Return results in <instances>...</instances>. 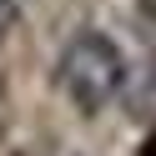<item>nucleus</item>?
I'll use <instances>...</instances> for the list:
<instances>
[{
  "label": "nucleus",
  "mask_w": 156,
  "mask_h": 156,
  "mask_svg": "<svg viewBox=\"0 0 156 156\" xmlns=\"http://www.w3.org/2000/svg\"><path fill=\"white\" fill-rule=\"evenodd\" d=\"M55 76H61V91L71 96L81 111H101L126 86V55H121V45H116L111 35L81 30V35H71V45L61 51Z\"/></svg>",
  "instance_id": "obj_1"
},
{
  "label": "nucleus",
  "mask_w": 156,
  "mask_h": 156,
  "mask_svg": "<svg viewBox=\"0 0 156 156\" xmlns=\"http://www.w3.org/2000/svg\"><path fill=\"white\" fill-rule=\"evenodd\" d=\"M15 15H20V0H0V41L10 35V25H15Z\"/></svg>",
  "instance_id": "obj_2"
}]
</instances>
